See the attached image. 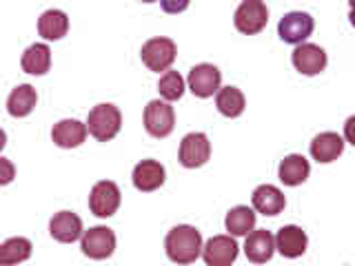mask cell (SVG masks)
Returning <instances> with one entry per match:
<instances>
[{"label":"cell","instance_id":"1","mask_svg":"<svg viewBox=\"0 0 355 266\" xmlns=\"http://www.w3.org/2000/svg\"><path fill=\"white\" fill-rule=\"evenodd\" d=\"M166 258L175 264H191L202 253V236L196 227L180 224L166 233L164 240Z\"/></svg>","mask_w":355,"mask_h":266},{"label":"cell","instance_id":"2","mask_svg":"<svg viewBox=\"0 0 355 266\" xmlns=\"http://www.w3.org/2000/svg\"><path fill=\"white\" fill-rule=\"evenodd\" d=\"M122 129V114L116 105L111 103H103V105H96L92 111H89V118H87V131L98 142H109L114 140Z\"/></svg>","mask_w":355,"mask_h":266},{"label":"cell","instance_id":"3","mask_svg":"<svg viewBox=\"0 0 355 266\" xmlns=\"http://www.w3.org/2000/svg\"><path fill=\"white\" fill-rule=\"evenodd\" d=\"M175 42L171 38H151L142 44V51H140V58L142 62L147 64V69L149 71H155V73H160V71H166L169 66L173 64L175 60Z\"/></svg>","mask_w":355,"mask_h":266},{"label":"cell","instance_id":"4","mask_svg":"<svg viewBox=\"0 0 355 266\" xmlns=\"http://www.w3.org/2000/svg\"><path fill=\"white\" fill-rule=\"evenodd\" d=\"M266 22H269V9H266L264 0H242L240 7L236 9V16H233V25L240 33H260Z\"/></svg>","mask_w":355,"mask_h":266},{"label":"cell","instance_id":"5","mask_svg":"<svg viewBox=\"0 0 355 266\" xmlns=\"http://www.w3.org/2000/svg\"><path fill=\"white\" fill-rule=\"evenodd\" d=\"M175 127V111L166 100H151L144 107V129L153 138H166Z\"/></svg>","mask_w":355,"mask_h":266},{"label":"cell","instance_id":"6","mask_svg":"<svg viewBox=\"0 0 355 266\" xmlns=\"http://www.w3.org/2000/svg\"><path fill=\"white\" fill-rule=\"evenodd\" d=\"M80 249L92 260H107L116 251V233L109 227H94L89 231H83Z\"/></svg>","mask_w":355,"mask_h":266},{"label":"cell","instance_id":"7","mask_svg":"<svg viewBox=\"0 0 355 266\" xmlns=\"http://www.w3.org/2000/svg\"><path fill=\"white\" fill-rule=\"evenodd\" d=\"M120 206V188L111 180H100L94 184L89 193V209L96 218H111L116 215Z\"/></svg>","mask_w":355,"mask_h":266},{"label":"cell","instance_id":"8","mask_svg":"<svg viewBox=\"0 0 355 266\" xmlns=\"http://www.w3.org/2000/svg\"><path fill=\"white\" fill-rule=\"evenodd\" d=\"M313 27L315 22L306 11H288L277 25V36L288 44H300L313 33Z\"/></svg>","mask_w":355,"mask_h":266},{"label":"cell","instance_id":"9","mask_svg":"<svg viewBox=\"0 0 355 266\" xmlns=\"http://www.w3.org/2000/svg\"><path fill=\"white\" fill-rule=\"evenodd\" d=\"M189 89H191V94L198 96V98H211L218 89H220V82H222V73L216 64H209V62H202V64H196L191 71H189Z\"/></svg>","mask_w":355,"mask_h":266},{"label":"cell","instance_id":"10","mask_svg":"<svg viewBox=\"0 0 355 266\" xmlns=\"http://www.w3.org/2000/svg\"><path fill=\"white\" fill-rule=\"evenodd\" d=\"M211 158V142L205 133H189L180 142V164L187 169L205 166Z\"/></svg>","mask_w":355,"mask_h":266},{"label":"cell","instance_id":"11","mask_svg":"<svg viewBox=\"0 0 355 266\" xmlns=\"http://www.w3.org/2000/svg\"><path fill=\"white\" fill-rule=\"evenodd\" d=\"M293 66L302 73V76H318L320 71H324L327 66V51L320 47V44H311V42H300L293 49Z\"/></svg>","mask_w":355,"mask_h":266},{"label":"cell","instance_id":"12","mask_svg":"<svg viewBox=\"0 0 355 266\" xmlns=\"http://www.w3.org/2000/svg\"><path fill=\"white\" fill-rule=\"evenodd\" d=\"M200 255L209 266H229L238 260V242L231 236H216L205 244Z\"/></svg>","mask_w":355,"mask_h":266},{"label":"cell","instance_id":"13","mask_svg":"<svg viewBox=\"0 0 355 266\" xmlns=\"http://www.w3.org/2000/svg\"><path fill=\"white\" fill-rule=\"evenodd\" d=\"M273 240H275L277 253L284 255V258H288V260H295V258H300V255H304V251L309 247L306 233L300 227H295V224L282 227L280 231H277V236Z\"/></svg>","mask_w":355,"mask_h":266},{"label":"cell","instance_id":"14","mask_svg":"<svg viewBox=\"0 0 355 266\" xmlns=\"http://www.w3.org/2000/svg\"><path fill=\"white\" fill-rule=\"evenodd\" d=\"M49 233L53 240L62 244H73L83 236V220L78 218L73 211H60L49 222Z\"/></svg>","mask_w":355,"mask_h":266},{"label":"cell","instance_id":"15","mask_svg":"<svg viewBox=\"0 0 355 266\" xmlns=\"http://www.w3.org/2000/svg\"><path fill=\"white\" fill-rule=\"evenodd\" d=\"M164 166L158 162V160H142L136 164V169H133V186L138 188L142 193H151L155 188H160L164 184Z\"/></svg>","mask_w":355,"mask_h":266},{"label":"cell","instance_id":"16","mask_svg":"<svg viewBox=\"0 0 355 266\" xmlns=\"http://www.w3.org/2000/svg\"><path fill=\"white\" fill-rule=\"evenodd\" d=\"M244 253H247L249 262L253 264H264L273 258L275 253V240L271 236V231L258 229L247 233V242H244Z\"/></svg>","mask_w":355,"mask_h":266},{"label":"cell","instance_id":"17","mask_svg":"<svg viewBox=\"0 0 355 266\" xmlns=\"http://www.w3.org/2000/svg\"><path fill=\"white\" fill-rule=\"evenodd\" d=\"M251 202H253V209L258 211V213L273 218V215H280L282 211H284L286 197H284V193L277 186H273V184H262V186H258L253 191Z\"/></svg>","mask_w":355,"mask_h":266},{"label":"cell","instance_id":"18","mask_svg":"<svg viewBox=\"0 0 355 266\" xmlns=\"http://www.w3.org/2000/svg\"><path fill=\"white\" fill-rule=\"evenodd\" d=\"M51 140L58 144L60 149H76L87 140V125L80 120H60L55 122L51 129Z\"/></svg>","mask_w":355,"mask_h":266},{"label":"cell","instance_id":"19","mask_svg":"<svg viewBox=\"0 0 355 266\" xmlns=\"http://www.w3.org/2000/svg\"><path fill=\"white\" fill-rule=\"evenodd\" d=\"M342 153H344V138L340 133L324 131V133H320V136H315L313 142H311V155H313V160H318L322 164L338 160Z\"/></svg>","mask_w":355,"mask_h":266},{"label":"cell","instance_id":"20","mask_svg":"<svg viewBox=\"0 0 355 266\" xmlns=\"http://www.w3.org/2000/svg\"><path fill=\"white\" fill-rule=\"evenodd\" d=\"M20 66L25 73H31V76H44L49 71L51 66V49L49 44L44 42H36L31 44V47L25 49L20 58Z\"/></svg>","mask_w":355,"mask_h":266},{"label":"cell","instance_id":"21","mask_svg":"<svg viewBox=\"0 0 355 266\" xmlns=\"http://www.w3.org/2000/svg\"><path fill=\"white\" fill-rule=\"evenodd\" d=\"M38 103V94L31 85H18L7 98V111L11 118H27Z\"/></svg>","mask_w":355,"mask_h":266},{"label":"cell","instance_id":"22","mask_svg":"<svg viewBox=\"0 0 355 266\" xmlns=\"http://www.w3.org/2000/svg\"><path fill=\"white\" fill-rule=\"evenodd\" d=\"M311 173V164L304 155H297V153H291L286 155V158L280 162V169H277V175H280L282 184L286 186H297L306 182V177Z\"/></svg>","mask_w":355,"mask_h":266},{"label":"cell","instance_id":"23","mask_svg":"<svg viewBox=\"0 0 355 266\" xmlns=\"http://www.w3.org/2000/svg\"><path fill=\"white\" fill-rule=\"evenodd\" d=\"M69 31V18L60 9H47L38 18V33L44 40H60Z\"/></svg>","mask_w":355,"mask_h":266},{"label":"cell","instance_id":"24","mask_svg":"<svg viewBox=\"0 0 355 266\" xmlns=\"http://www.w3.org/2000/svg\"><path fill=\"white\" fill-rule=\"evenodd\" d=\"M216 107L225 118H238L247 107V100L238 87H222L216 91Z\"/></svg>","mask_w":355,"mask_h":266},{"label":"cell","instance_id":"25","mask_svg":"<svg viewBox=\"0 0 355 266\" xmlns=\"http://www.w3.org/2000/svg\"><path fill=\"white\" fill-rule=\"evenodd\" d=\"M31 242L27 238H9L0 244V266L27 262L31 258Z\"/></svg>","mask_w":355,"mask_h":266},{"label":"cell","instance_id":"26","mask_svg":"<svg viewBox=\"0 0 355 266\" xmlns=\"http://www.w3.org/2000/svg\"><path fill=\"white\" fill-rule=\"evenodd\" d=\"M225 227L236 238L247 236L255 229V211L249 206H233L225 218Z\"/></svg>","mask_w":355,"mask_h":266},{"label":"cell","instance_id":"27","mask_svg":"<svg viewBox=\"0 0 355 266\" xmlns=\"http://www.w3.org/2000/svg\"><path fill=\"white\" fill-rule=\"evenodd\" d=\"M158 91H160V96L166 100V103H175V100H180L182 94H184L182 76L178 73V71L166 69V73L160 78V82H158Z\"/></svg>","mask_w":355,"mask_h":266},{"label":"cell","instance_id":"28","mask_svg":"<svg viewBox=\"0 0 355 266\" xmlns=\"http://www.w3.org/2000/svg\"><path fill=\"white\" fill-rule=\"evenodd\" d=\"M14 177H16L14 162L7 160V158H0V186L11 184V182H14Z\"/></svg>","mask_w":355,"mask_h":266},{"label":"cell","instance_id":"29","mask_svg":"<svg viewBox=\"0 0 355 266\" xmlns=\"http://www.w3.org/2000/svg\"><path fill=\"white\" fill-rule=\"evenodd\" d=\"M189 3H191V0H160V7L166 14H182L189 7Z\"/></svg>","mask_w":355,"mask_h":266},{"label":"cell","instance_id":"30","mask_svg":"<svg viewBox=\"0 0 355 266\" xmlns=\"http://www.w3.org/2000/svg\"><path fill=\"white\" fill-rule=\"evenodd\" d=\"M7 147V133L0 129V153H3V149Z\"/></svg>","mask_w":355,"mask_h":266},{"label":"cell","instance_id":"31","mask_svg":"<svg viewBox=\"0 0 355 266\" xmlns=\"http://www.w3.org/2000/svg\"><path fill=\"white\" fill-rule=\"evenodd\" d=\"M142 3H155V0H142Z\"/></svg>","mask_w":355,"mask_h":266}]
</instances>
